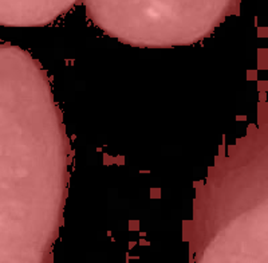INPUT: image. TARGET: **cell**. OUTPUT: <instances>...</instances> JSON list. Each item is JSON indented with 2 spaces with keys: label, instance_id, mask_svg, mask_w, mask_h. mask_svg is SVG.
Returning a JSON list of instances; mask_svg holds the SVG:
<instances>
[{
  "label": "cell",
  "instance_id": "3",
  "mask_svg": "<svg viewBox=\"0 0 268 263\" xmlns=\"http://www.w3.org/2000/svg\"><path fill=\"white\" fill-rule=\"evenodd\" d=\"M78 0H0V26H46L66 14Z\"/></svg>",
  "mask_w": 268,
  "mask_h": 263
},
{
  "label": "cell",
  "instance_id": "1",
  "mask_svg": "<svg viewBox=\"0 0 268 263\" xmlns=\"http://www.w3.org/2000/svg\"><path fill=\"white\" fill-rule=\"evenodd\" d=\"M67 184V140L50 82L0 45V263H49Z\"/></svg>",
  "mask_w": 268,
  "mask_h": 263
},
{
  "label": "cell",
  "instance_id": "2",
  "mask_svg": "<svg viewBox=\"0 0 268 263\" xmlns=\"http://www.w3.org/2000/svg\"><path fill=\"white\" fill-rule=\"evenodd\" d=\"M234 0H83L110 36L138 47L192 45L208 36Z\"/></svg>",
  "mask_w": 268,
  "mask_h": 263
}]
</instances>
